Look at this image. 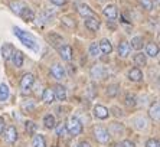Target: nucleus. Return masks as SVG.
<instances>
[{
	"mask_svg": "<svg viewBox=\"0 0 160 147\" xmlns=\"http://www.w3.org/2000/svg\"><path fill=\"white\" fill-rule=\"evenodd\" d=\"M59 53L63 61H67V62H71L72 61V48L69 45H62L59 48Z\"/></svg>",
	"mask_w": 160,
	"mask_h": 147,
	"instance_id": "obj_11",
	"label": "nucleus"
},
{
	"mask_svg": "<svg viewBox=\"0 0 160 147\" xmlns=\"http://www.w3.org/2000/svg\"><path fill=\"white\" fill-rule=\"evenodd\" d=\"M13 33H15L16 36L20 39V42H22L25 46H28V48H30V49H33V51H36V49H38L36 41H35V38L32 36L30 33L22 30L20 28H13Z\"/></svg>",
	"mask_w": 160,
	"mask_h": 147,
	"instance_id": "obj_1",
	"label": "nucleus"
},
{
	"mask_svg": "<svg viewBox=\"0 0 160 147\" xmlns=\"http://www.w3.org/2000/svg\"><path fill=\"white\" fill-rule=\"evenodd\" d=\"M146 147H160V143L157 139H149L147 143H146Z\"/></svg>",
	"mask_w": 160,
	"mask_h": 147,
	"instance_id": "obj_36",
	"label": "nucleus"
},
{
	"mask_svg": "<svg viewBox=\"0 0 160 147\" xmlns=\"http://www.w3.org/2000/svg\"><path fill=\"white\" fill-rule=\"evenodd\" d=\"M138 2H140V4H142L146 10H152L153 9V2L152 0H138Z\"/></svg>",
	"mask_w": 160,
	"mask_h": 147,
	"instance_id": "obj_34",
	"label": "nucleus"
},
{
	"mask_svg": "<svg viewBox=\"0 0 160 147\" xmlns=\"http://www.w3.org/2000/svg\"><path fill=\"white\" fill-rule=\"evenodd\" d=\"M52 89H53V94H55V99H58V101H65L67 99V89H65L63 85L56 84Z\"/></svg>",
	"mask_w": 160,
	"mask_h": 147,
	"instance_id": "obj_8",
	"label": "nucleus"
},
{
	"mask_svg": "<svg viewBox=\"0 0 160 147\" xmlns=\"http://www.w3.org/2000/svg\"><path fill=\"white\" fill-rule=\"evenodd\" d=\"M102 13H104V16L108 19V20H116L117 19V8L114 6V4H108V6H105L104 9H102Z\"/></svg>",
	"mask_w": 160,
	"mask_h": 147,
	"instance_id": "obj_9",
	"label": "nucleus"
},
{
	"mask_svg": "<svg viewBox=\"0 0 160 147\" xmlns=\"http://www.w3.org/2000/svg\"><path fill=\"white\" fill-rule=\"evenodd\" d=\"M23 8H25V3L19 2V0H13V2H10V9L15 12L16 15H20V12L23 10Z\"/></svg>",
	"mask_w": 160,
	"mask_h": 147,
	"instance_id": "obj_24",
	"label": "nucleus"
},
{
	"mask_svg": "<svg viewBox=\"0 0 160 147\" xmlns=\"http://www.w3.org/2000/svg\"><path fill=\"white\" fill-rule=\"evenodd\" d=\"M32 146L33 147H46V141H45V137L42 134H38L33 137L32 140Z\"/></svg>",
	"mask_w": 160,
	"mask_h": 147,
	"instance_id": "obj_27",
	"label": "nucleus"
},
{
	"mask_svg": "<svg viewBox=\"0 0 160 147\" xmlns=\"http://www.w3.org/2000/svg\"><path fill=\"white\" fill-rule=\"evenodd\" d=\"M0 52H2V56H3L4 61H9L12 58V55H13V52H15V46L12 43H3Z\"/></svg>",
	"mask_w": 160,
	"mask_h": 147,
	"instance_id": "obj_10",
	"label": "nucleus"
},
{
	"mask_svg": "<svg viewBox=\"0 0 160 147\" xmlns=\"http://www.w3.org/2000/svg\"><path fill=\"white\" fill-rule=\"evenodd\" d=\"M22 108H23V110H26V108H28V110H33V108H35V105H33V103H30L29 105H28V104H23V105H22Z\"/></svg>",
	"mask_w": 160,
	"mask_h": 147,
	"instance_id": "obj_40",
	"label": "nucleus"
},
{
	"mask_svg": "<svg viewBox=\"0 0 160 147\" xmlns=\"http://www.w3.org/2000/svg\"><path fill=\"white\" fill-rule=\"evenodd\" d=\"M51 75L55 79H62V78H65V68L61 63H53L51 66Z\"/></svg>",
	"mask_w": 160,
	"mask_h": 147,
	"instance_id": "obj_7",
	"label": "nucleus"
},
{
	"mask_svg": "<svg viewBox=\"0 0 160 147\" xmlns=\"http://www.w3.org/2000/svg\"><path fill=\"white\" fill-rule=\"evenodd\" d=\"M43 124H45V127H46V129H55V125H56L55 117H53L52 114H46L43 117Z\"/></svg>",
	"mask_w": 160,
	"mask_h": 147,
	"instance_id": "obj_25",
	"label": "nucleus"
},
{
	"mask_svg": "<svg viewBox=\"0 0 160 147\" xmlns=\"http://www.w3.org/2000/svg\"><path fill=\"white\" fill-rule=\"evenodd\" d=\"M118 89H120V87L117 84L108 85V87H107V95L108 97H116L117 94H118Z\"/></svg>",
	"mask_w": 160,
	"mask_h": 147,
	"instance_id": "obj_31",
	"label": "nucleus"
},
{
	"mask_svg": "<svg viewBox=\"0 0 160 147\" xmlns=\"http://www.w3.org/2000/svg\"><path fill=\"white\" fill-rule=\"evenodd\" d=\"M49 39H51V43H52L55 48H58V46H62V43H63L62 36L56 35V33H51V35H49Z\"/></svg>",
	"mask_w": 160,
	"mask_h": 147,
	"instance_id": "obj_26",
	"label": "nucleus"
},
{
	"mask_svg": "<svg viewBox=\"0 0 160 147\" xmlns=\"http://www.w3.org/2000/svg\"><path fill=\"white\" fill-rule=\"evenodd\" d=\"M78 13L82 16V18H91V16H95L94 15V12L89 9V6H87V4H84V3L78 4Z\"/></svg>",
	"mask_w": 160,
	"mask_h": 147,
	"instance_id": "obj_18",
	"label": "nucleus"
},
{
	"mask_svg": "<svg viewBox=\"0 0 160 147\" xmlns=\"http://www.w3.org/2000/svg\"><path fill=\"white\" fill-rule=\"evenodd\" d=\"M94 115L97 118H100V120H105L110 115V111L104 105H95L94 107Z\"/></svg>",
	"mask_w": 160,
	"mask_h": 147,
	"instance_id": "obj_12",
	"label": "nucleus"
},
{
	"mask_svg": "<svg viewBox=\"0 0 160 147\" xmlns=\"http://www.w3.org/2000/svg\"><path fill=\"white\" fill-rule=\"evenodd\" d=\"M2 134H4V140L8 141V143H15L16 140H18V131H16V127H13V125H8L6 129L3 130V133Z\"/></svg>",
	"mask_w": 160,
	"mask_h": 147,
	"instance_id": "obj_5",
	"label": "nucleus"
},
{
	"mask_svg": "<svg viewBox=\"0 0 160 147\" xmlns=\"http://www.w3.org/2000/svg\"><path fill=\"white\" fill-rule=\"evenodd\" d=\"M98 2H104V0H98Z\"/></svg>",
	"mask_w": 160,
	"mask_h": 147,
	"instance_id": "obj_43",
	"label": "nucleus"
},
{
	"mask_svg": "<svg viewBox=\"0 0 160 147\" xmlns=\"http://www.w3.org/2000/svg\"><path fill=\"white\" fill-rule=\"evenodd\" d=\"M130 48L136 49V51H140V49L143 48V39L140 36H134L133 39H131V46Z\"/></svg>",
	"mask_w": 160,
	"mask_h": 147,
	"instance_id": "obj_29",
	"label": "nucleus"
},
{
	"mask_svg": "<svg viewBox=\"0 0 160 147\" xmlns=\"http://www.w3.org/2000/svg\"><path fill=\"white\" fill-rule=\"evenodd\" d=\"M4 124H6V123H4V120L0 117V134H2V133H3V130H4Z\"/></svg>",
	"mask_w": 160,
	"mask_h": 147,
	"instance_id": "obj_41",
	"label": "nucleus"
},
{
	"mask_svg": "<svg viewBox=\"0 0 160 147\" xmlns=\"http://www.w3.org/2000/svg\"><path fill=\"white\" fill-rule=\"evenodd\" d=\"M128 53H130V43L127 41H121L118 43V56L126 58V56H128Z\"/></svg>",
	"mask_w": 160,
	"mask_h": 147,
	"instance_id": "obj_13",
	"label": "nucleus"
},
{
	"mask_svg": "<svg viewBox=\"0 0 160 147\" xmlns=\"http://www.w3.org/2000/svg\"><path fill=\"white\" fill-rule=\"evenodd\" d=\"M67 127V133H69L71 136H79L82 133V124L77 117H69L68 121L65 123Z\"/></svg>",
	"mask_w": 160,
	"mask_h": 147,
	"instance_id": "obj_2",
	"label": "nucleus"
},
{
	"mask_svg": "<svg viewBox=\"0 0 160 147\" xmlns=\"http://www.w3.org/2000/svg\"><path fill=\"white\" fill-rule=\"evenodd\" d=\"M134 63H136L137 68L146 66V63H147V55H144L143 52H137V53L134 55Z\"/></svg>",
	"mask_w": 160,
	"mask_h": 147,
	"instance_id": "obj_16",
	"label": "nucleus"
},
{
	"mask_svg": "<svg viewBox=\"0 0 160 147\" xmlns=\"http://www.w3.org/2000/svg\"><path fill=\"white\" fill-rule=\"evenodd\" d=\"M101 51H100V46H98L97 42H94V43L89 45V55L91 56H100Z\"/></svg>",
	"mask_w": 160,
	"mask_h": 147,
	"instance_id": "obj_32",
	"label": "nucleus"
},
{
	"mask_svg": "<svg viewBox=\"0 0 160 147\" xmlns=\"http://www.w3.org/2000/svg\"><path fill=\"white\" fill-rule=\"evenodd\" d=\"M146 53L149 56H152V58H156V56L159 55V46H157V43H154V42L147 43V46H146Z\"/></svg>",
	"mask_w": 160,
	"mask_h": 147,
	"instance_id": "obj_19",
	"label": "nucleus"
},
{
	"mask_svg": "<svg viewBox=\"0 0 160 147\" xmlns=\"http://www.w3.org/2000/svg\"><path fill=\"white\" fill-rule=\"evenodd\" d=\"M160 104L157 103H154V104H152V107H150V110H149V115H150V118L152 120H159V117H160Z\"/></svg>",
	"mask_w": 160,
	"mask_h": 147,
	"instance_id": "obj_21",
	"label": "nucleus"
},
{
	"mask_svg": "<svg viewBox=\"0 0 160 147\" xmlns=\"http://www.w3.org/2000/svg\"><path fill=\"white\" fill-rule=\"evenodd\" d=\"M126 104L128 107H134L136 105V97L131 95V94H127L126 95Z\"/></svg>",
	"mask_w": 160,
	"mask_h": 147,
	"instance_id": "obj_33",
	"label": "nucleus"
},
{
	"mask_svg": "<svg viewBox=\"0 0 160 147\" xmlns=\"http://www.w3.org/2000/svg\"><path fill=\"white\" fill-rule=\"evenodd\" d=\"M94 137H95V140L101 144H105L110 141V133H108L107 129L101 127V125L94 127Z\"/></svg>",
	"mask_w": 160,
	"mask_h": 147,
	"instance_id": "obj_3",
	"label": "nucleus"
},
{
	"mask_svg": "<svg viewBox=\"0 0 160 147\" xmlns=\"http://www.w3.org/2000/svg\"><path fill=\"white\" fill-rule=\"evenodd\" d=\"M98 46H100V51L102 52V53H105V55H110L112 52V45L108 39H102V41L98 43Z\"/></svg>",
	"mask_w": 160,
	"mask_h": 147,
	"instance_id": "obj_17",
	"label": "nucleus"
},
{
	"mask_svg": "<svg viewBox=\"0 0 160 147\" xmlns=\"http://www.w3.org/2000/svg\"><path fill=\"white\" fill-rule=\"evenodd\" d=\"M9 98V87L6 84H0V101H8Z\"/></svg>",
	"mask_w": 160,
	"mask_h": 147,
	"instance_id": "obj_28",
	"label": "nucleus"
},
{
	"mask_svg": "<svg viewBox=\"0 0 160 147\" xmlns=\"http://www.w3.org/2000/svg\"><path fill=\"white\" fill-rule=\"evenodd\" d=\"M51 3H53L55 6H63L67 3V0H51Z\"/></svg>",
	"mask_w": 160,
	"mask_h": 147,
	"instance_id": "obj_38",
	"label": "nucleus"
},
{
	"mask_svg": "<svg viewBox=\"0 0 160 147\" xmlns=\"http://www.w3.org/2000/svg\"><path fill=\"white\" fill-rule=\"evenodd\" d=\"M100 19L95 18V16H91V18H85V28L91 32H97L100 29Z\"/></svg>",
	"mask_w": 160,
	"mask_h": 147,
	"instance_id": "obj_6",
	"label": "nucleus"
},
{
	"mask_svg": "<svg viewBox=\"0 0 160 147\" xmlns=\"http://www.w3.org/2000/svg\"><path fill=\"white\" fill-rule=\"evenodd\" d=\"M156 2H157V3H159V0H156Z\"/></svg>",
	"mask_w": 160,
	"mask_h": 147,
	"instance_id": "obj_44",
	"label": "nucleus"
},
{
	"mask_svg": "<svg viewBox=\"0 0 160 147\" xmlns=\"http://www.w3.org/2000/svg\"><path fill=\"white\" fill-rule=\"evenodd\" d=\"M25 130H26V133L29 134V136H33L35 133H36V130H38V125L35 124L33 121H26V124H25Z\"/></svg>",
	"mask_w": 160,
	"mask_h": 147,
	"instance_id": "obj_30",
	"label": "nucleus"
},
{
	"mask_svg": "<svg viewBox=\"0 0 160 147\" xmlns=\"http://www.w3.org/2000/svg\"><path fill=\"white\" fill-rule=\"evenodd\" d=\"M42 101L45 104H52L55 103V94H53V89L52 88H46L42 94Z\"/></svg>",
	"mask_w": 160,
	"mask_h": 147,
	"instance_id": "obj_14",
	"label": "nucleus"
},
{
	"mask_svg": "<svg viewBox=\"0 0 160 147\" xmlns=\"http://www.w3.org/2000/svg\"><path fill=\"white\" fill-rule=\"evenodd\" d=\"M62 22L65 23L67 26H69V28H74V26H75V22L72 20V18H69V16H67V18H63V19H62Z\"/></svg>",
	"mask_w": 160,
	"mask_h": 147,
	"instance_id": "obj_37",
	"label": "nucleus"
},
{
	"mask_svg": "<svg viewBox=\"0 0 160 147\" xmlns=\"http://www.w3.org/2000/svg\"><path fill=\"white\" fill-rule=\"evenodd\" d=\"M19 16H20L23 20H26V22H32V20L35 19V13L32 12V9H29L28 6H25V8H23V10L20 12V15H19Z\"/></svg>",
	"mask_w": 160,
	"mask_h": 147,
	"instance_id": "obj_20",
	"label": "nucleus"
},
{
	"mask_svg": "<svg viewBox=\"0 0 160 147\" xmlns=\"http://www.w3.org/2000/svg\"><path fill=\"white\" fill-rule=\"evenodd\" d=\"M79 147H91V144L88 141H82V143H79Z\"/></svg>",
	"mask_w": 160,
	"mask_h": 147,
	"instance_id": "obj_42",
	"label": "nucleus"
},
{
	"mask_svg": "<svg viewBox=\"0 0 160 147\" xmlns=\"http://www.w3.org/2000/svg\"><path fill=\"white\" fill-rule=\"evenodd\" d=\"M91 77L94 79H101V78L104 77V68L100 65H95L91 68Z\"/></svg>",
	"mask_w": 160,
	"mask_h": 147,
	"instance_id": "obj_23",
	"label": "nucleus"
},
{
	"mask_svg": "<svg viewBox=\"0 0 160 147\" xmlns=\"http://www.w3.org/2000/svg\"><path fill=\"white\" fill-rule=\"evenodd\" d=\"M10 59L13 61V63H15L16 68H20V66L23 65V52H20V51H15Z\"/></svg>",
	"mask_w": 160,
	"mask_h": 147,
	"instance_id": "obj_22",
	"label": "nucleus"
},
{
	"mask_svg": "<svg viewBox=\"0 0 160 147\" xmlns=\"http://www.w3.org/2000/svg\"><path fill=\"white\" fill-rule=\"evenodd\" d=\"M128 79L130 81H134V82H138L143 79V72L140 68H133V69H130V72H128Z\"/></svg>",
	"mask_w": 160,
	"mask_h": 147,
	"instance_id": "obj_15",
	"label": "nucleus"
},
{
	"mask_svg": "<svg viewBox=\"0 0 160 147\" xmlns=\"http://www.w3.org/2000/svg\"><path fill=\"white\" fill-rule=\"evenodd\" d=\"M33 82H35V77L32 74H25V75H23V78L20 79V88H22L23 94H28V92L30 91Z\"/></svg>",
	"mask_w": 160,
	"mask_h": 147,
	"instance_id": "obj_4",
	"label": "nucleus"
},
{
	"mask_svg": "<svg viewBox=\"0 0 160 147\" xmlns=\"http://www.w3.org/2000/svg\"><path fill=\"white\" fill-rule=\"evenodd\" d=\"M55 127H56V133H58V136H63V134L67 133V127H65V124H63V123L55 125Z\"/></svg>",
	"mask_w": 160,
	"mask_h": 147,
	"instance_id": "obj_35",
	"label": "nucleus"
},
{
	"mask_svg": "<svg viewBox=\"0 0 160 147\" xmlns=\"http://www.w3.org/2000/svg\"><path fill=\"white\" fill-rule=\"evenodd\" d=\"M120 147H134V144L131 143L130 140H124L123 143L120 144Z\"/></svg>",
	"mask_w": 160,
	"mask_h": 147,
	"instance_id": "obj_39",
	"label": "nucleus"
}]
</instances>
